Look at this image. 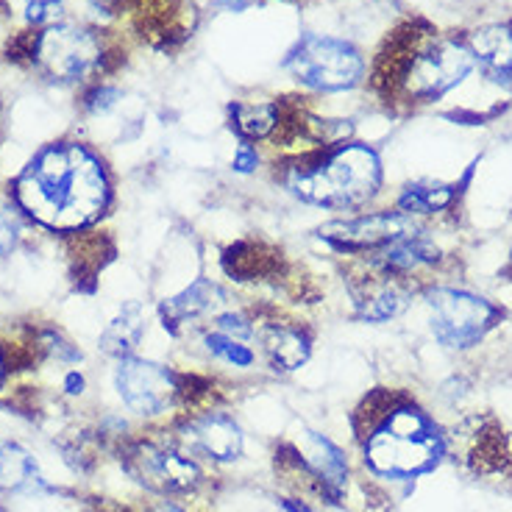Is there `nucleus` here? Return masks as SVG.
Wrapping results in <instances>:
<instances>
[{
	"label": "nucleus",
	"instance_id": "nucleus-12",
	"mask_svg": "<svg viewBox=\"0 0 512 512\" xmlns=\"http://www.w3.org/2000/svg\"><path fill=\"white\" fill-rule=\"evenodd\" d=\"M226 307H231L226 290L215 279L201 276L159 304V320L167 332L173 334L198 332L209 326L215 315H220Z\"/></svg>",
	"mask_w": 512,
	"mask_h": 512
},
{
	"label": "nucleus",
	"instance_id": "nucleus-16",
	"mask_svg": "<svg viewBox=\"0 0 512 512\" xmlns=\"http://www.w3.org/2000/svg\"><path fill=\"white\" fill-rule=\"evenodd\" d=\"M468 51L476 64L485 67V73L496 81L510 84L512 81V28L493 23V26L476 28L471 37L465 39Z\"/></svg>",
	"mask_w": 512,
	"mask_h": 512
},
{
	"label": "nucleus",
	"instance_id": "nucleus-25",
	"mask_svg": "<svg viewBox=\"0 0 512 512\" xmlns=\"http://www.w3.org/2000/svg\"><path fill=\"white\" fill-rule=\"evenodd\" d=\"M262 165V154H259V145L256 142L240 140L237 148H234V156H231V170L237 176H254L256 170Z\"/></svg>",
	"mask_w": 512,
	"mask_h": 512
},
{
	"label": "nucleus",
	"instance_id": "nucleus-1",
	"mask_svg": "<svg viewBox=\"0 0 512 512\" xmlns=\"http://www.w3.org/2000/svg\"><path fill=\"white\" fill-rule=\"evenodd\" d=\"M112 181L101 156L81 142L45 145L14 184L20 212L48 229L76 231L101 220Z\"/></svg>",
	"mask_w": 512,
	"mask_h": 512
},
{
	"label": "nucleus",
	"instance_id": "nucleus-26",
	"mask_svg": "<svg viewBox=\"0 0 512 512\" xmlns=\"http://www.w3.org/2000/svg\"><path fill=\"white\" fill-rule=\"evenodd\" d=\"M64 390H67L70 396H81V393L87 390V379H84V373H78V371L64 373Z\"/></svg>",
	"mask_w": 512,
	"mask_h": 512
},
{
	"label": "nucleus",
	"instance_id": "nucleus-6",
	"mask_svg": "<svg viewBox=\"0 0 512 512\" xmlns=\"http://www.w3.org/2000/svg\"><path fill=\"white\" fill-rule=\"evenodd\" d=\"M109 56L115 53L106 51L98 31L73 23H56L37 34L31 62L53 81L76 84L112 70Z\"/></svg>",
	"mask_w": 512,
	"mask_h": 512
},
{
	"label": "nucleus",
	"instance_id": "nucleus-4",
	"mask_svg": "<svg viewBox=\"0 0 512 512\" xmlns=\"http://www.w3.org/2000/svg\"><path fill=\"white\" fill-rule=\"evenodd\" d=\"M379 410L368 415L365 429V462L384 479H412L432 471L443 457V435L435 421L410 401H387L379 393Z\"/></svg>",
	"mask_w": 512,
	"mask_h": 512
},
{
	"label": "nucleus",
	"instance_id": "nucleus-18",
	"mask_svg": "<svg viewBox=\"0 0 512 512\" xmlns=\"http://www.w3.org/2000/svg\"><path fill=\"white\" fill-rule=\"evenodd\" d=\"M282 120V101H234L231 128L240 140L270 142Z\"/></svg>",
	"mask_w": 512,
	"mask_h": 512
},
{
	"label": "nucleus",
	"instance_id": "nucleus-7",
	"mask_svg": "<svg viewBox=\"0 0 512 512\" xmlns=\"http://www.w3.org/2000/svg\"><path fill=\"white\" fill-rule=\"evenodd\" d=\"M429 329L448 351H468L482 343L499 318V309L487 298L462 287H432L426 293Z\"/></svg>",
	"mask_w": 512,
	"mask_h": 512
},
{
	"label": "nucleus",
	"instance_id": "nucleus-29",
	"mask_svg": "<svg viewBox=\"0 0 512 512\" xmlns=\"http://www.w3.org/2000/svg\"><path fill=\"white\" fill-rule=\"evenodd\" d=\"M92 512H126V510H120V507H112V504H101V507H95Z\"/></svg>",
	"mask_w": 512,
	"mask_h": 512
},
{
	"label": "nucleus",
	"instance_id": "nucleus-24",
	"mask_svg": "<svg viewBox=\"0 0 512 512\" xmlns=\"http://www.w3.org/2000/svg\"><path fill=\"white\" fill-rule=\"evenodd\" d=\"M123 101V92L112 87V84H95L87 95H84V109L95 117L115 112L117 103Z\"/></svg>",
	"mask_w": 512,
	"mask_h": 512
},
{
	"label": "nucleus",
	"instance_id": "nucleus-9",
	"mask_svg": "<svg viewBox=\"0 0 512 512\" xmlns=\"http://www.w3.org/2000/svg\"><path fill=\"white\" fill-rule=\"evenodd\" d=\"M128 474L145 487L162 496H181L190 493L204 482V471L198 460L179 446L162 440H137L126 448Z\"/></svg>",
	"mask_w": 512,
	"mask_h": 512
},
{
	"label": "nucleus",
	"instance_id": "nucleus-8",
	"mask_svg": "<svg viewBox=\"0 0 512 512\" xmlns=\"http://www.w3.org/2000/svg\"><path fill=\"white\" fill-rule=\"evenodd\" d=\"M112 382H115L117 398L123 401V407L140 418L167 415L179 401L190 396L187 376H179L162 362L137 357V354L115 359Z\"/></svg>",
	"mask_w": 512,
	"mask_h": 512
},
{
	"label": "nucleus",
	"instance_id": "nucleus-11",
	"mask_svg": "<svg viewBox=\"0 0 512 512\" xmlns=\"http://www.w3.org/2000/svg\"><path fill=\"white\" fill-rule=\"evenodd\" d=\"M176 446L192 460L237 462L243 457L245 435L240 423L220 410L187 412L176 429Z\"/></svg>",
	"mask_w": 512,
	"mask_h": 512
},
{
	"label": "nucleus",
	"instance_id": "nucleus-2",
	"mask_svg": "<svg viewBox=\"0 0 512 512\" xmlns=\"http://www.w3.org/2000/svg\"><path fill=\"white\" fill-rule=\"evenodd\" d=\"M474 56L465 42L440 37L432 28L401 26L384 42L373 62V90L384 101L432 103L462 84L474 70Z\"/></svg>",
	"mask_w": 512,
	"mask_h": 512
},
{
	"label": "nucleus",
	"instance_id": "nucleus-10",
	"mask_svg": "<svg viewBox=\"0 0 512 512\" xmlns=\"http://www.w3.org/2000/svg\"><path fill=\"white\" fill-rule=\"evenodd\" d=\"M412 231H418L415 218H407L396 209V212H357V215L334 218L320 226L318 237L337 254L359 256L393 243L398 237H407Z\"/></svg>",
	"mask_w": 512,
	"mask_h": 512
},
{
	"label": "nucleus",
	"instance_id": "nucleus-14",
	"mask_svg": "<svg viewBox=\"0 0 512 512\" xmlns=\"http://www.w3.org/2000/svg\"><path fill=\"white\" fill-rule=\"evenodd\" d=\"M256 346L268 368L276 373H295L312 357V334L295 320L256 318Z\"/></svg>",
	"mask_w": 512,
	"mask_h": 512
},
{
	"label": "nucleus",
	"instance_id": "nucleus-13",
	"mask_svg": "<svg viewBox=\"0 0 512 512\" xmlns=\"http://www.w3.org/2000/svg\"><path fill=\"white\" fill-rule=\"evenodd\" d=\"M295 465L304 468L309 482L329 504L343 501L348 487V460L343 448L318 432H301L298 446L293 448Z\"/></svg>",
	"mask_w": 512,
	"mask_h": 512
},
{
	"label": "nucleus",
	"instance_id": "nucleus-28",
	"mask_svg": "<svg viewBox=\"0 0 512 512\" xmlns=\"http://www.w3.org/2000/svg\"><path fill=\"white\" fill-rule=\"evenodd\" d=\"M284 510L287 512H312L307 504H304V501H284Z\"/></svg>",
	"mask_w": 512,
	"mask_h": 512
},
{
	"label": "nucleus",
	"instance_id": "nucleus-30",
	"mask_svg": "<svg viewBox=\"0 0 512 512\" xmlns=\"http://www.w3.org/2000/svg\"><path fill=\"white\" fill-rule=\"evenodd\" d=\"M0 373H3V351H0Z\"/></svg>",
	"mask_w": 512,
	"mask_h": 512
},
{
	"label": "nucleus",
	"instance_id": "nucleus-23",
	"mask_svg": "<svg viewBox=\"0 0 512 512\" xmlns=\"http://www.w3.org/2000/svg\"><path fill=\"white\" fill-rule=\"evenodd\" d=\"M26 20L37 28L64 23V0H26Z\"/></svg>",
	"mask_w": 512,
	"mask_h": 512
},
{
	"label": "nucleus",
	"instance_id": "nucleus-21",
	"mask_svg": "<svg viewBox=\"0 0 512 512\" xmlns=\"http://www.w3.org/2000/svg\"><path fill=\"white\" fill-rule=\"evenodd\" d=\"M34 482H39L34 457L14 443H3L0 446V485L31 487Z\"/></svg>",
	"mask_w": 512,
	"mask_h": 512
},
{
	"label": "nucleus",
	"instance_id": "nucleus-15",
	"mask_svg": "<svg viewBox=\"0 0 512 512\" xmlns=\"http://www.w3.org/2000/svg\"><path fill=\"white\" fill-rule=\"evenodd\" d=\"M137 26L142 37L167 48L192 34L195 12L190 0H137Z\"/></svg>",
	"mask_w": 512,
	"mask_h": 512
},
{
	"label": "nucleus",
	"instance_id": "nucleus-22",
	"mask_svg": "<svg viewBox=\"0 0 512 512\" xmlns=\"http://www.w3.org/2000/svg\"><path fill=\"white\" fill-rule=\"evenodd\" d=\"M23 240V212L20 206L0 198V259L12 256Z\"/></svg>",
	"mask_w": 512,
	"mask_h": 512
},
{
	"label": "nucleus",
	"instance_id": "nucleus-27",
	"mask_svg": "<svg viewBox=\"0 0 512 512\" xmlns=\"http://www.w3.org/2000/svg\"><path fill=\"white\" fill-rule=\"evenodd\" d=\"M148 512H187L184 510V507H179V504H176V501H159V504H154V507H151V510Z\"/></svg>",
	"mask_w": 512,
	"mask_h": 512
},
{
	"label": "nucleus",
	"instance_id": "nucleus-3",
	"mask_svg": "<svg viewBox=\"0 0 512 512\" xmlns=\"http://www.w3.org/2000/svg\"><path fill=\"white\" fill-rule=\"evenodd\" d=\"M282 187L301 204L337 212L340 218L357 215L382 190V159L365 142H337L287 159Z\"/></svg>",
	"mask_w": 512,
	"mask_h": 512
},
{
	"label": "nucleus",
	"instance_id": "nucleus-17",
	"mask_svg": "<svg viewBox=\"0 0 512 512\" xmlns=\"http://www.w3.org/2000/svg\"><path fill=\"white\" fill-rule=\"evenodd\" d=\"M145 329H148V312L142 307V301H126L117 309L115 318L106 323V329L98 337V348L112 359L131 357L137 354Z\"/></svg>",
	"mask_w": 512,
	"mask_h": 512
},
{
	"label": "nucleus",
	"instance_id": "nucleus-5",
	"mask_svg": "<svg viewBox=\"0 0 512 512\" xmlns=\"http://www.w3.org/2000/svg\"><path fill=\"white\" fill-rule=\"evenodd\" d=\"M284 70L309 92H348L365 81L368 64L354 42L332 34H301L284 56Z\"/></svg>",
	"mask_w": 512,
	"mask_h": 512
},
{
	"label": "nucleus",
	"instance_id": "nucleus-19",
	"mask_svg": "<svg viewBox=\"0 0 512 512\" xmlns=\"http://www.w3.org/2000/svg\"><path fill=\"white\" fill-rule=\"evenodd\" d=\"M198 346L212 362L226 365L231 371H251L259 359V348H254L256 343L218 332L215 326L198 329Z\"/></svg>",
	"mask_w": 512,
	"mask_h": 512
},
{
	"label": "nucleus",
	"instance_id": "nucleus-20",
	"mask_svg": "<svg viewBox=\"0 0 512 512\" xmlns=\"http://www.w3.org/2000/svg\"><path fill=\"white\" fill-rule=\"evenodd\" d=\"M457 198V187L443 184V181H412L396 198V209L407 218H423V215H437Z\"/></svg>",
	"mask_w": 512,
	"mask_h": 512
}]
</instances>
